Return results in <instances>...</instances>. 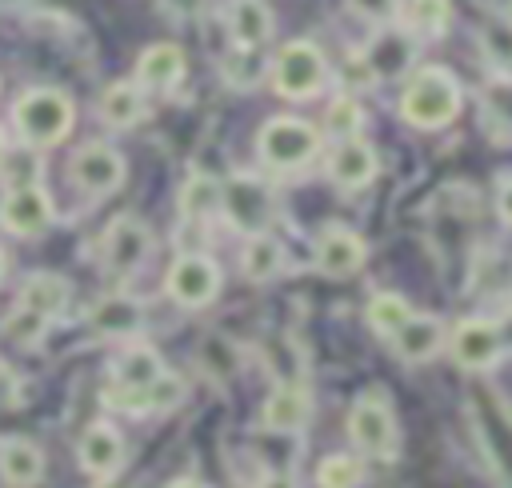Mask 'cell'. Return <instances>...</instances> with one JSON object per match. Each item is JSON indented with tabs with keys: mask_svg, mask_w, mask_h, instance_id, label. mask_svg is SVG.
<instances>
[{
	"mask_svg": "<svg viewBox=\"0 0 512 488\" xmlns=\"http://www.w3.org/2000/svg\"><path fill=\"white\" fill-rule=\"evenodd\" d=\"M396 20L416 40H440L452 24V0H400Z\"/></svg>",
	"mask_w": 512,
	"mask_h": 488,
	"instance_id": "27",
	"label": "cell"
},
{
	"mask_svg": "<svg viewBox=\"0 0 512 488\" xmlns=\"http://www.w3.org/2000/svg\"><path fill=\"white\" fill-rule=\"evenodd\" d=\"M180 220L192 228H204L220 220V180L208 172H188L180 184Z\"/></svg>",
	"mask_w": 512,
	"mask_h": 488,
	"instance_id": "25",
	"label": "cell"
},
{
	"mask_svg": "<svg viewBox=\"0 0 512 488\" xmlns=\"http://www.w3.org/2000/svg\"><path fill=\"white\" fill-rule=\"evenodd\" d=\"M164 488H204L200 480H192V476H176V480H168Z\"/></svg>",
	"mask_w": 512,
	"mask_h": 488,
	"instance_id": "42",
	"label": "cell"
},
{
	"mask_svg": "<svg viewBox=\"0 0 512 488\" xmlns=\"http://www.w3.org/2000/svg\"><path fill=\"white\" fill-rule=\"evenodd\" d=\"M380 32L364 44L360 52V64L368 72L372 84H388V80H404L412 68H416V36H408L400 24H376Z\"/></svg>",
	"mask_w": 512,
	"mask_h": 488,
	"instance_id": "15",
	"label": "cell"
},
{
	"mask_svg": "<svg viewBox=\"0 0 512 488\" xmlns=\"http://www.w3.org/2000/svg\"><path fill=\"white\" fill-rule=\"evenodd\" d=\"M4 156H8V140H4V132H0V164H4Z\"/></svg>",
	"mask_w": 512,
	"mask_h": 488,
	"instance_id": "43",
	"label": "cell"
},
{
	"mask_svg": "<svg viewBox=\"0 0 512 488\" xmlns=\"http://www.w3.org/2000/svg\"><path fill=\"white\" fill-rule=\"evenodd\" d=\"M308 420H312V396L304 384H292V380L272 384L256 412V428L268 436H300Z\"/></svg>",
	"mask_w": 512,
	"mask_h": 488,
	"instance_id": "16",
	"label": "cell"
},
{
	"mask_svg": "<svg viewBox=\"0 0 512 488\" xmlns=\"http://www.w3.org/2000/svg\"><path fill=\"white\" fill-rule=\"evenodd\" d=\"M8 272H12V256H8V248L0 244V288L8 284Z\"/></svg>",
	"mask_w": 512,
	"mask_h": 488,
	"instance_id": "41",
	"label": "cell"
},
{
	"mask_svg": "<svg viewBox=\"0 0 512 488\" xmlns=\"http://www.w3.org/2000/svg\"><path fill=\"white\" fill-rule=\"evenodd\" d=\"M364 264H368V240L356 228L332 220V224H324L316 232V240H312V268L324 280H348Z\"/></svg>",
	"mask_w": 512,
	"mask_h": 488,
	"instance_id": "12",
	"label": "cell"
},
{
	"mask_svg": "<svg viewBox=\"0 0 512 488\" xmlns=\"http://www.w3.org/2000/svg\"><path fill=\"white\" fill-rule=\"evenodd\" d=\"M504 196H508V172L496 176V212H500V224H508V204H504Z\"/></svg>",
	"mask_w": 512,
	"mask_h": 488,
	"instance_id": "40",
	"label": "cell"
},
{
	"mask_svg": "<svg viewBox=\"0 0 512 488\" xmlns=\"http://www.w3.org/2000/svg\"><path fill=\"white\" fill-rule=\"evenodd\" d=\"M128 460V440L120 432L116 420L108 416H96L84 424V432L76 436V464L84 476L92 480H112Z\"/></svg>",
	"mask_w": 512,
	"mask_h": 488,
	"instance_id": "13",
	"label": "cell"
},
{
	"mask_svg": "<svg viewBox=\"0 0 512 488\" xmlns=\"http://www.w3.org/2000/svg\"><path fill=\"white\" fill-rule=\"evenodd\" d=\"M16 304H24V308H32V312H40V316H48L56 324L68 312V304H72V284L60 272L36 268V272L24 276V284L16 292Z\"/></svg>",
	"mask_w": 512,
	"mask_h": 488,
	"instance_id": "22",
	"label": "cell"
},
{
	"mask_svg": "<svg viewBox=\"0 0 512 488\" xmlns=\"http://www.w3.org/2000/svg\"><path fill=\"white\" fill-rule=\"evenodd\" d=\"M480 44H484V52H488L496 76H504V64H508V28H504V20H492V24L484 28Z\"/></svg>",
	"mask_w": 512,
	"mask_h": 488,
	"instance_id": "35",
	"label": "cell"
},
{
	"mask_svg": "<svg viewBox=\"0 0 512 488\" xmlns=\"http://www.w3.org/2000/svg\"><path fill=\"white\" fill-rule=\"evenodd\" d=\"M160 8L172 16H196L204 8V0H160Z\"/></svg>",
	"mask_w": 512,
	"mask_h": 488,
	"instance_id": "39",
	"label": "cell"
},
{
	"mask_svg": "<svg viewBox=\"0 0 512 488\" xmlns=\"http://www.w3.org/2000/svg\"><path fill=\"white\" fill-rule=\"evenodd\" d=\"M164 356L156 344L140 340V336H128V340H116L112 356H108V384H120V388H144L152 384L160 372H164Z\"/></svg>",
	"mask_w": 512,
	"mask_h": 488,
	"instance_id": "20",
	"label": "cell"
},
{
	"mask_svg": "<svg viewBox=\"0 0 512 488\" xmlns=\"http://www.w3.org/2000/svg\"><path fill=\"white\" fill-rule=\"evenodd\" d=\"M256 488H300V480H296L292 468H272V472H264L256 480Z\"/></svg>",
	"mask_w": 512,
	"mask_h": 488,
	"instance_id": "38",
	"label": "cell"
},
{
	"mask_svg": "<svg viewBox=\"0 0 512 488\" xmlns=\"http://www.w3.org/2000/svg\"><path fill=\"white\" fill-rule=\"evenodd\" d=\"M8 124L20 140V148L28 152H48L56 144H64L76 128V100L64 88L52 84H36L24 88L12 108H8Z\"/></svg>",
	"mask_w": 512,
	"mask_h": 488,
	"instance_id": "2",
	"label": "cell"
},
{
	"mask_svg": "<svg viewBox=\"0 0 512 488\" xmlns=\"http://www.w3.org/2000/svg\"><path fill=\"white\" fill-rule=\"evenodd\" d=\"M444 356L468 372V376H488L504 364L508 356V336L504 324L492 316H460L456 324H448L444 336Z\"/></svg>",
	"mask_w": 512,
	"mask_h": 488,
	"instance_id": "6",
	"label": "cell"
},
{
	"mask_svg": "<svg viewBox=\"0 0 512 488\" xmlns=\"http://www.w3.org/2000/svg\"><path fill=\"white\" fill-rule=\"evenodd\" d=\"M396 4H400V0H348V8H352L360 20H368V24H388V20H396Z\"/></svg>",
	"mask_w": 512,
	"mask_h": 488,
	"instance_id": "36",
	"label": "cell"
},
{
	"mask_svg": "<svg viewBox=\"0 0 512 488\" xmlns=\"http://www.w3.org/2000/svg\"><path fill=\"white\" fill-rule=\"evenodd\" d=\"M184 48L172 44V40H160V44H148L140 56H136V68H132V84L144 92V96H168L180 88L184 80Z\"/></svg>",
	"mask_w": 512,
	"mask_h": 488,
	"instance_id": "18",
	"label": "cell"
},
{
	"mask_svg": "<svg viewBox=\"0 0 512 488\" xmlns=\"http://www.w3.org/2000/svg\"><path fill=\"white\" fill-rule=\"evenodd\" d=\"M320 156H324V180L340 192H364L380 176V156L364 136L332 140L324 144Z\"/></svg>",
	"mask_w": 512,
	"mask_h": 488,
	"instance_id": "14",
	"label": "cell"
},
{
	"mask_svg": "<svg viewBox=\"0 0 512 488\" xmlns=\"http://www.w3.org/2000/svg\"><path fill=\"white\" fill-rule=\"evenodd\" d=\"M144 328V304L128 292H108L88 308V332L100 340H128Z\"/></svg>",
	"mask_w": 512,
	"mask_h": 488,
	"instance_id": "21",
	"label": "cell"
},
{
	"mask_svg": "<svg viewBox=\"0 0 512 488\" xmlns=\"http://www.w3.org/2000/svg\"><path fill=\"white\" fill-rule=\"evenodd\" d=\"M68 180L80 196L88 200H108L124 188L128 180V160L116 144L108 140H84L72 156H68Z\"/></svg>",
	"mask_w": 512,
	"mask_h": 488,
	"instance_id": "9",
	"label": "cell"
},
{
	"mask_svg": "<svg viewBox=\"0 0 512 488\" xmlns=\"http://www.w3.org/2000/svg\"><path fill=\"white\" fill-rule=\"evenodd\" d=\"M264 76H268V60L260 56V48L232 44V52L220 60V80H224L232 92H252Z\"/></svg>",
	"mask_w": 512,
	"mask_h": 488,
	"instance_id": "32",
	"label": "cell"
},
{
	"mask_svg": "<svg viewBox=\"0 0 512 488\" xmlns=\"http://www.w3.org/2000/svg\"><path fill=\"white\" fill-rule=\"evenodd\" d=\"M276 216V196L272 184L256 172H228L220 180V220L236 232V236H252V232H268Z\"/></svg>",
	"mask_w": 512,
	"mask_h": 488,
	"instance_id": "7",
	"label": "cell"
},
{
	"mask_svg": "<svg viewBox=\"0 0 512 488\" xmlns=\"http://www.w3.org/2000/svg\"><path fill=\"white\" fill-rule=\"evenodd\" d=\"M48 332H52V320L40 316V312H32V308H24V304H12V308L4 312V320H0V336H4L12 348H20V352L40 348Z\"/></svg>",
	"mask_w": 512,
	"mask_h": 488,
	"instance_id": "31",
	"label": "cell"
},
{
	"mask_svg": "<svg viewBox=\"0 0 512 488\" xmlns=\"http://www.w3.org/2000/svg\"><path fill=\"white\" fill-rule=\"evenodd\" d=\"M364 132V104L356 92H336L324 108V120H320V136L324 144L332 140H348V136H360Z\"/></svg>",
	"mask_w": 512,
	"mask_h": 488,
	"instance_id": "29",
	"label": "cell"
},
{
	"mask_svg": "<svg viewBox=\"0 0 512 488\" xmlns=\"http://www.w3.org/2000/svg\"><path fill=\"white\" fill-rule=\"evenodd\" d=\"M96 116H100L108 128L128 132V128H136V124L148 116V100H144V92H140L132 80H112V84L100 92V100H96Z\"/></svg>",
	"mask_w": 512,
	"mask_h": 488,
	"instance_id": "24",
	"label": "cell"
},
{
	"mask_svg": "<svg viewBox=\"0 0 512 488\" xmlns=\"http://www.w3.org/2000/svg\"><path fill=\"white\" fill-rule=\"evenodd\" d=\"M272 8L264 0H232L228 4V32H232V44H244V48H264L272 40Z\"/></svg>",
	"mask_w": 512,
	"mask_h": 488,
	"instance_id": "26",
	"label": "cell"
},
{
	"mask_svg": "<svg viewBox=\"0 0 512 488\" xmlns=\"http://www.w3.org/2000/svg\"><path fill=\"white\" fill-rule=\"evenodd\" d=\"M288 268V248L272 236V232H252L244 236V248H240V276L248 284H272L280 280Z\"/></svg>",
	"mask_w": 512,
	"mask_h": 488,
	"instance_id": "23",
	"label": "cell"
},
{
	"mask_svg": "<svg viewBox=\"0 0 512 488\" xmlns=\"http://www.w3.org/2000/svg\"><path fill=\"white\" fill-rule=\"evenodd\" d=\"M324 152V136L312 120L304 116H292V112H276L260 124L256 132V160L260 168L268 172H280V176H292V172H304L308 164H316Z\"/></svg>",
	"mask_w": 512,
	"mask_h": 488,
	"instance_id": "3",
	"label": "cell"
},
{
	"mask_svg": "<svg viewBox=\"0 0 512 488\" xmlns=\"http://www.w3.org/2000/svg\"><path fill=\"white\" fill-rule=\"evenodd\" d=\"M316 488H364L368 484V460L360 452H324L312 468Z\"/></svg>",
	"mask_w": 512,
	"mask_h": 488,
	"instance_id": "28",
	"label": "cell"
},
{
	"mask_svg": "<svg viewBox=\"0 0 512 488\" xmlns=\"http://www.w3.org/2000/svg\"><path fill=\"white\" fill-rule=\"evenodd\" d=\"M444 336H448V320L436 316V312H412L392 336H388V348L400 364L408 368H420V364H432L436 356H444Z\"/></svg>",
	"mask_w": 512,
	"mask_h": 488,
	"instance_id": "17",
	"label": "cell"
},
{
	"mask_svg": "<svg viewBox=\"0 0 512 488\" xmlns=\"http://www.w3.org/2000/svg\"><path fill=\"white\" fill-rule=\"evenodd\" d=\"M396 112L416 132H440L456 124V116L464 112V84L444 64H416L404 76Z\"/></svg>",
	"mask_w": 512,
	"mask_h": 488,
	"instance_id": "1",
	"label": "cell"
},
{
	"mask_svg": "<svg viewBox=\"0 0 512 488\" xmlns=\"http://www.w3.org/2000/svg\"><path fill=\"white\" fill-rule=\"evenodd\" d=\"M48 476V452L24 432L0 436V488H40Z\"/></svg>",
	"mask_w": 512,
	"mask_h": 488,
	"instance_id": "19",
	"label": "cell"
},
{
	"mask_svg": "<svg viewBox=\"0 0 512 488\" xmlns=\"http://www.w3.org/2000/svg\"><path fill=\"white\" fill-rule=\"evenodd\" d=\"M188 392H192L188 376L176 372V368H164L152 384H144V412L148 416H172L176 408H184Z\"/></svg>",
	"mask_w": 512,
	"mask_h": 488,
	"instance_id": "33",
	"label": "cell"
},
{
	"mask_svg": "<svg viewBox=\"0 0 512 488\" xmlns=\"http://www.w3.org/2000/svg\"><path fill=\"white\" fill-rule=\"evenodd\" d=\"M504 88H508V80H504V76H496V80H492V88H488V100H484V124H488V132H492V140H496V144H508Z\"/></svg>",
	"mask_w": 512,
	"mask_h": 488,
	"instance_id": "34",
	"label": "cell"
},
{
	"mask_svg": "<svg viewBox=\"0 0 512 488\" xmlns=\"http://www.w3.org/2000/svg\"><path fill=\"white\" fill-rule=\"evenodd\" d=\"M220 288H224V268L208 252H180L164 272V296L184 312H200L216 304Z\"/></svg>",
	"mask_w": 512,
	"mask_h": 488,
	"instance_id": "10",
	"label": "cell"
},
{
	"mask_svg": "<svg viewBox=\"0 0 512 488\" xmlns=\"http://www.w3.org/2000/svg\"><path fill=\"white\" fill-rule=\"evenodd\" d=\"M52 224H56V204L40 180L8 184V192L0 200V232H8L16 240H36Z\"/></svg>",
	"mask_w": 512,
	"mask_h": 488,
	"instance_id": "11",
	"label": "cell"
},
{
	"mask_svg": "<svg viewBox=\"0 0 512 488\" xmlns=\"http://www.w3.org/2000/svg\"><path fill=\"white\" fill-rule=\"evenodd\" d=\"M152 228L140 220V216H132V212H120V216H112L108 224H104V232H100V240H96V264H100V272L108 276V280H132L144 264H148V256H152Z\"/></svg>",
	"mask_w": 512,
	"mask_h": 488,
	"instance_id": "8",
	"label": "cell"
},
{
	"mask_svg": "<svg viewBox=\"0 0 512 488\" xmlns=\"http://www.w3.org/2000/svg\"><path fill=\"white\" fill-rule=\"evenodd\" d=\"M344 432L352 440V452H360L364 460L392 464L400 456V420H396L392 396L380 388H368L348 404Z\"/></svg>",
	"mask_w": 512,
	"mask_h": 488,
	"instance_id": "4",
	"label": "cell"
},
{
	"mask_svg": "<svg viewBox=\"0 0 512 488\" xmlns=\"http://www.w3.org/2000/svg\"><path fill=\"white\" fill-rule=\"evenodd\" d=\"M416 308L408 304V296H400V292H392V288H384V292H372L368 296V304H364V324L372 328V336L376 340H384L388 344V336L412 316Z\"/></svg>",
	"mask_w": 512,
	"mask_h": 488,
	"instance_id": "30",
	"label": "cell"
},
{
	"mask_svg": "<svg viewBox=\"0 0 512 488\" xmlns=\"http://www.w3.org/2000/svg\"><path fill=\"white\" fill-rule=\"evenodd\" d=\"M20 400V380H16V372L0 360V408H8V404H16Z\"/></svg>",
	"mask_w": 512,
	"mask_h": 488,
	"instance_id": "37",
	"label": "cell"
},
{
	"mask_svg": "<svg viewBox=\"0 0 512 488\" xmlns=\"http://www.w3.org/2000/svg\"><path fill=\"white\" fill-rule=\"evenodd\" d=\"M268 80H272V92L280 100H296V104L316 100L328 88V80H332L328 56H324V48L316 40H304V36L288 40L268 60Z\"/></svg>",
	"mask_w": 512,
	"mask_h": 488,
	"instance_id": "5",
	"label": "cell"
}]
</instances>
